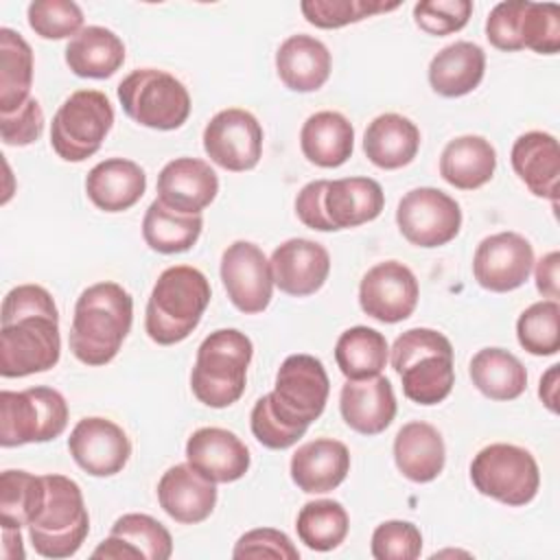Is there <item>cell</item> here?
Listing matches in <instances>:
<instances>
[{
  "instance_id": "cell-1",
  "label": "cell",
  "mask_w": 560,
  "mask_h": 560,
  "mask_svg": "<svg viewBox=\"0 0 560 560\" xmlns=\"http://www.w3.org/2000/svg\"><path fill=\"white\" fill-rule=\"evenodd\" d=\"M61 354L59 311L39 284H18L0 311V374L22 378L57 365Z\"/></svg>"
},
{
  "instance_id": "cell-2",
  "label": "cell",
  "mask_w": 560,
  "mask_h": 560,
  "mask_svg": "<svg viewBox=\"0 0 560 560\" xmlns=\"http://www.w3.org/2000/svg\"><path fill=\"white\" fill-rule=\"evenodd\" d=\"M133 322V300L118 282H96L81 291L74 304L70 350L85 365L109 363Z\"/></svg>"
},
{
  "instance_id": "cell-3",
  "label": "cell",
  "mask_w": 560,
  "mask_h": 560,
  "mask_svg": "<svg viewBox=\"0 0 560 560\" xmlns=\"http://www.w3.org/2000/svg\"><path fill=\"white\" fill-rule=\"evenodd\" d=\"M210 295V282L199 269L190 265L164 269L151 289L144 311L149 339L160 346L184 341L199 326Z\"/></svg>"
},
{
  "instance_id": "cell-4",
  "label": "cell",
  "mask_w": 560,
  "mask_h": 560,
  "mask_svg": "<svg viewBox=\"0 0 560 560\" xmlns=\"http://www.w3.org/2000/svg\"><path fill=\"white\" fill-rule=\"evenodd\" d=\"M392 368L400 376L402 392L418 405L442 402L455 385L453 346L433 328H409L392 346Z\"/></svg>"
},
{
  "instance_id": "cell-5",
  "label": "cell",
  "mask_w": 560,
  "mask_h": 560,
  "mask_svg": "<svg viewBox=\"0 0 560 560\" xmlns=\"http://www.w3.org/2000/svg\"><path fill=\"white\" fill-rule=\"evenodd\" d=\"M252 354L254 346L245 332L236 328L210 332L199 343L190 372V389L197 400L212 409L234 405L245 392Z\"/></svg>"
},
{
  "instance_id": "cell-6",
  "label": "cell",
  "mask_w": 560,
  "mask_h": 560,
  "mask_svg": "<svg viewBox=\"0 0 560 560\" xmlns=\"http://www.w3.org/2000/svg\"><path fill=\"white\" fill-rule=\"evenodd\" d=\"M46 497L28 525L33 549L44 558H70L83 545L90 532V516L85 510L79 483L66 475H44Z\"/></svg>"
},
{
  "instance_id": "cell-7",
  "label": "cell",
  "mask_w": 560,
  "mask_h": 560,
  "mask_svg": "<svg viewBox=\"0 0 560 560\" xmlns=\"http://www.w3.org/2000/svg\"><path fill=\"white\" fill-rule=\"evenodd\" d=\"M122 112L138 125L160 131L179 129L190 116V94L171 72L140 68L118 83Z\"/></svg>"
},
{
  "instance_id": "cell-8",
  "label": "cell",
  "mask_w": 560,
  "mask_h": 560,
  "mask_svg": "<svg viewBox=\"0 0 560 560\" xmlns=\"http://www.w3.org/2000/svg\"><path fill=\"white\" fill-rule=\"evenodd\" d=\"M66 424L68 402L57 389L35 385L22 392H0V444L4 448L55 440Z\"/></svg>"
},
{
  "instance_id": "cell-9",
  "label": "cell",
  "mask_w": 560,
  "mask_h": 560,
  "mask_svg": "<svg viewBox=\"0 0 560 560\" xmlns=\"http://www.w3.org/2000/svg\"><path fill=\"white\" fill-rule=\"evenodd\" d=\"M112 125L109 98L98 90H77L52 116L50 147L66 162H83L101 149Z\"/></svg>"
},
{
  "instance_id": "cell-10",
  "label": "cell",
  "mask_w": 560,
  "mask_h": 560,
  "mask_svg": "<svg viewBox=\"0 0 560 560\" xmlns=\"http://www.w3.org/2000/svg\"><path fill=\"white\" fill-rule=\"evenodd\" d=\"M470 479L483 497L518 508L536 497L540 470L527 448L497 442L475 455L470 464Z\"/></svg>"
},
{
  "instance_id": "cell-11",
  "label": "cell",
  "mask_w": 560,
  "mask_h": 560,
  "mask_svg": "<svg viewBox=\"0 0 560 560\" xmlns=\"http://www.w3.org/2000/svg\"><path fill=\"white\" fill-rule=\"evenodd\" d=\"M330 381L324 363L313 354H291L276 374L273 392H269L271 409L291 427L308 429L328 400Z\"/></svg>"
},
{
  "instance_id": "cell-12",
  "label": "cell",
  "mask_w": 560,
  "mask_h": 560,
  "mask_svg": "<svg viewBox=\"0 0 560 560\" xmlns=\"http://www.w3.org/2000/svg\"><path fill=\"white\" fill-rule=\"evenodd\" d=\"M400 234L416 247H442L462 228L459 203L440 188L420 186L409 190L396 208Z\"/></svg>"
},
{
  "instance_id": "cell-13",
  "label": "cell",
  "mask_w": 560,
  "mask_h": 560,
  "mask_svg": "<svg viewBox=\"0 0 560 560\" xmlns=\"http://www.w3.org/2000/svg\"><path fill=\"white\" fill-rule=\"evenodd\" d=\"M203 151L225 171H249L262 155V127L247 109H221L203 129Z\"/></svg>"
},
{
  "instance_id": "cell-14",
  "label": "cell",
  "mask_w": 560,
  "mask_h": 560,
  "mask_svg": "<svg viewBox=\"0 0 560 560\" xmlns=\"http://www.w3.org/2000/svg\"><path fill=\"white\" fill-rule=\"evenodd\" d=\"M221 280L230 302L241 313H262L271 302V265L256 243L234 241L225 247L221 256Z\"/></svg>"
},
{
  "instance_id": "cell-15",
  "label": "cell",
  "mask_w": 560,
  "mask_h": 560,
  "mask_svg": "<svg viewBox=\"0 0 560 560\" xmlns=\"http://www.w3.org/2000/svg\"><path fill=\"white\" fill-rule=\"evenodd\" d=\"M418 295L420 287L413 271L398 260L374 265L359 284L361 311L383 324L407 319L416 311Z\"/></svg>"
},
{
  "instance_id": "cell-16",
  "label": "cell",
  "mask_w": 560,
  "mask_h": 560,
  "mask_svg": "<svg viewBox=\"0 0 560 560\" xmlns=\"http://www.w3.org/2000/svg\"><path fill=\"white\" fill-rule=\"evenodd\" d=\"M534 269V249L516 232H497L486 236L472 258L475 280L494 293H508L527 282Z\"/></svg>"
},
{
  "instance_id": "cell-17",
  "label": "cell",
  "mask_w": 560,
  "mask_h": 560,
  "mask_svg": "<svg viewBox=\"0 0 560 560\" xmlns=\"http://www.w3.org/2000/svg\"><path fill=\"white\" fill-rule=\"evenodd\" d=\"M68 451L88 475L112 477L129 462L131 442L116 422L92 416L74 424L68 438Z\"/></svg>"
},
{
  "instance_id": "cell-18",
  "label": "cell",
  "mask_w": 560,
  "mask_h": 560,
  "mask_svg": "<svg viewBox=\"0 0 560 560\" xmlns=\"http://www.w3.org/2000/svg\"><path fill=\"white\" fill-rule=\"evenodd\" d=\"M273 284L293 298L319 291L330 273V256L322 243L308 238H289L280 243L271 258Z\"/></svg>"
},
{
  "instance_id": "cell-19",
  "label": "cell",
  "mask_w": 560,
  "mask_h": 560,
  "mask_svg": "<svg viewBox=\"0 0 560 560\" xmlns=\"http://www.w3.org/2000/svg\"><path fill=\"white\" fill-rule=\"evenodd\" d=\"M186 462L214 483H230L249 470V451L241 438L221 427H201L186 442Z\"/></svg>"
},
{
  "instance_id": "cell-20",
  "label": "cell",
  "mask_w": 560,
  "mask_h": 560,
  "mask_svg": "<svg viewBox=\"0 0 560 560\" xmlns=\"http://www.w3.org/2000/svg\"><path fill=\"white\" fill-rule=\"evenodd\" d=\"M219 192L214 168L199 158H175L158 175V199L186 214H201Z\"/></svg>"
},
{
  "instance_id": "cell-21",
  "label": "cell",
  "mask_w": 560,
  "mask_h": 560,
  "mask_svg": "<svg viewBox=\"0 0 560 560\" xmlns=\"http://www.w3.org/2000/svg\"><path fill=\"white\" fill-rule=\"evenodd\" d=\"M160 508L177 523L206 521L217 505V483L199 475L188 462L171 466L158 481Z\"/></svg>"
},
{
  "instance_id": "cell-22",
  "label": "cell",
  "mask_w": 560,
  "mask_h": 560,
  "mask_svg": "<svg viewBox=\"0 0 560 560\" xmlns=\"http://www.w3.org/2000/svg\"><path fill=\"white\" fill-rule=\"evenodd\" d=\"M343 422L361 435L383 433L396 416L394 387L385 376L348 381L339 394Z\"/></svg>"
},
{
  "instance_id": "cell-23",
  "label": "cell",
  "mask_w": 560,
  "mask_h": 560,
  "mask_svg": "<svg viewBox=\"0 0 560 560\" xmlns=\"http://www.w3.org/2000/svg\"><path fill=\"white\" fill-rule=\"evenodd\" d=\"M510 162L518 179L536 197L558 203L560 149L558 140L547 131H527L512 144Z\"/></svg>"
},
{
  "instance_id": "cell-24",
  "label": "cell",
  "mask_w": 560,
  "mask_h": 560,
  "mask_svg": "<svg viewBox=\"0 0 560 560\" xmlns=\"http://www.w3.org/2000/svg\"><path fill=\"white\" fill-rule=\"evenodd\" d=\"M291 479L308 494L335 490L350 472V451L332 438H317L302 444L291 457Z\"/></svg>"
},
{
  "instance_id": "cell-25",
  "label": "cell",
  "mask_w": 560,
  "mask_h": 560,
  "mask_svg": "<svg viewBox=\"0 0 560 560\" xmlns=\"http://www.w3.org/2000/svg\"><path fill=\"white\" fill-rule=\"evenodd\" d=\"M147 190V175L140 164L125 158H107L90 168L85 177L88 199L105 212H125Z\"/></svg>"
},
{
  "instance_id": "cell-26",
  "label": "cell",
  "mask_w": 560,
  "mask_h": 560,
  "mask_svg": "<svg viewBox=\"0 0 560 560\" xmlns=\"http://www.w3.org/2000/svg\"><path fill=\"white\" fill-rule=\"evenodd\" d=\"M385 206L383 188L372 177L328 179L324 190V214L332 230L357 228L374 221Z\"/></svg>"
},
{
  "instance_id": "cell-27",
  "label": "cell",
  "mask_w": 560,
  "mask_h": 560,
  "mask_svg": "<svg viewBox=\"0 0 560 560\" xmlns=\"http://www.w3.org/2000/svg\"><path fill=\"white\" fill-rule=\"evenodd\" d=\"M394 462L409 481H433L444 470L446 462V448L440 431L422 420L402 424L394 438Z\"/></svg>"
},
{
  "instance_id": "cell-28",
  "label": "cell",
  "mask_w": 560,
  "mask_h": 560,
  "mask_svg": "<svg viewBox=\"0 0 560 560\" xmlns=\"http://www.w3.org/2000/svg\"><path fill=\"white\" fill-rule=\"evenodd\" d=\"M420 149V129L407 116L381 114L363 133V151L368 160L385 171H396L413 162Z\"/></svg>"
},
{
  "instance_id": "cell-29",
  "label": "cell",
  "mask_w": 560,
  "mask_h": 560,
  "mask_svg": "<svg viewBox=\"0 0 560 560\" xmlns=\"http://www.w3.org/2000/svg\"><path fill=\"white\" fill-rule=\"evenodd\" d=\"M328 48L304 33L287 37L276 52V70L280 81L293 92H315L330 77Z\"/></svg>"
},
{
  "instance_id": "cell-30",
  "label": "cell",
  "mask_w": 560,
  "mask_h": 560,
  "mask_svg": "<svg viewBox=\"0 0 560 560\" xmlns=\"http://www.w3.org/2000/svg\"><path fill=\"white\" fill-rule=\"evenodd\" d=\"M486 52L475 42L444 46L429 63V83L435 94L457 98L470 94L483 79Z\"/></svg>"
},
{
  "instance_id": "cell-31",
  "label": "cell",
  "mask_w": 560,
  "mask_h": 560,
  "mask_svg": "<svg viewBox=\"0 0 560 560\" xmlns=\"http://www.w3.org/2000/svg\"><path fill=\"white\" fill-rule=\"evenodd\" d=\"M300 149L311 164L337 168L352 155L354 129L339 112H315L302 125Z\"/></svg>"
},
{
  "instance_id": "cell-32",
  "label": "cell",
  "mask_w": 560,
  "mask_h": 560,
  "mask_svg": "<svg viewBox=\"0 0 560 560\" xmlns=\"http://www.w3.org/2000/svg\"><path fill=\"white\" fill-rule=\"evenodd\" d=\"M497 168V151L481 136H459L440 155V175L459 190H475L488 184Z\"/></svg>"
},
{
  "instance_id": "cell-33",
  "label": "cell",
  "mask_w": 560,
  "mask_h": 560,
  "mask_svg": "<svg viewBox=\"0 0 560 560\" xmlns=\"http://www.w3.org/2000/svg\"><path fill=\"white\" fill-rule=\"evenodd\" d=\"M125 61L122 39L105 26L81 28L66 46L68 68L83 79H107Z\"/></svg>"
},
{
  "instance_id": "cell-34",
  "label": "cell",
  "mask_w": 560,
  "mask_h": 560,
  "mask_svg": "<svg viewBox=\"0 0 560 560\" xmlns=\"http://www.w3.org/2000/svg\"><path fill=\"white\" fill-rule=\"evenodd\" d=\"M472 385L490 400H514L527 387L525 365L503 348H483L470 361Z\"/></svg>"
},
{
  "instance_id": "cell-35",
  "label": "cell",
  "mask_w": 560,
  "mask_h": 560,
  "mask_svg": "<svg viewBox=\"0 0 560 560\" xmlns=\"http://www.w3.org/2000/svg\"><path fill=\"white\" fill-rule=\"evenodd\" d=\"M203 228L201 214H186L153 199L142 219V238L158 254L188 252Z\"/></svg>"
},
{
  "instance_id": "cell-36",
  "label": "cell",
  "mask_w": 560,
  "mask_h": 560,
  "mask_svg": "<svg viewBox=\"0 0 560 560\" xmlns=\"http://www.w3.org/2000/svg\"><path fill=\"white\" fill-rule=\"evenodd\" d=\"M389 359V346L383 332L368 326L343 330L335 346V361L348 381L378 376Z\"/></svg>"
},
{
  "instance_id": "cell-37",
  "label": "cell",
  "mask_w": 560,
  "mask_h": 560,
  "mask_svg": "<svg viewBox=\"0 0 560 560\" xmlns=\"http://www.w3.org/2000/svg\"><path fill=\"white\" fill-rule=\"evenodd\" d=\"M33 50L28 42L11 31L0 28V114H11L31 96Z\"/></svg>"
},
{
  "instance_id": "cell-38",
  "label": "cell",
  "mask_w": 560,
  "mask_h": 560,
  "mask_svg": "<svg viewBox=\"0 0 560 560\" xmlns=\"http://www.w3.org/2000/svg\"><path fill=\"white\" fill-rule=\"evenodd\" d=\"M350 518L346 508L332 499H315L302 505L295 529L298 538L313 551H332L348 536Z\"/></svg>"
},
{
  "instance_id": "cell-39",
  "label": "cell",
  "mask_w": 560,
  "mask_h": 560,
  "mask_svg": "<svg viewBox=\"0 0 560 560\" xmlns=\"http://www.w3.org/2000/svg\"><path fill=\"white\" fill-rule=\"evenodd\" d=\"M46 497L44 475L26 470H4L0 475V525L28 527Z\"/></svg>"
},
{
  "instance_id": "cell-40",
  "label": "cell",
  "mask_w": 560,
  "mask_h": 560,
  "mask_svg": "<svg viewBox=\"0 0 560 560\" xmlns=\"http://www.w3.org/2000/svg\"><path fill=\"white\" fill-rule=\"evenodd\" d=\"M516 337L523 350L536 357H551L560 350V304L540 300L527 306L516 322Z\"/></svg>"
},
{
  "instance_id": "cell-41",
  "label": "cell",
  "mask_w": 560,
  "mask_h": 560,
  "mask_svg": "<svg viewBox=\"0 0 560 560\" xmlns=\"http://www.w3.org/2000/svg\"><path fill=\"white\" fill-rule=\"evenodd\" d=\"M398 7L400 2L378 0H304L300 11L306 22L317 28H341L346 24L361 22L376 13H387Z\"/></svg>"
},
{
  "instance_id": "cell-42",
  "label": "cell",
  "mask_w": 560,
  "mask_h": 560,
  "mask_svg": "<svg viewBox=\"0 0 560 560\" xmlns=\"http://www.w3.org/2000/svg\"><path fill=\"white\" fill-rule=\"evenodd\" d=\"M109 534L129 542L147 560H168L173 553V538L168 529L149 514H122L116 518Z\"/></svg>"
},
{
  "instance_id": "cell-43",
  "label": "cell",
  "mask_w": 560,
  "mask_h": 560,
  "mask_svg": "<svg viewBox=\"0 0 560 560\" xmlns=\"http://www.w3.org/2000/svg\"><path fill=\"white\" fill-rule=\"evenodd\" d=\"M26 15L28 26L44 39H72L83 28V11L72 0H35Z\"/></svg>"
},
{
  "instance_id": "cell-44",
  "label": "cell",
  "mask_w": 560,
  "mask_h": 560,
  "mask_svg": "<svg viewBox=\"0 0 560 560\" xmlns=\"http://www.w3.org/2000/svg\"><path fill=\"white\" fill-rule=\"evenodd\" d=\"M521 44L538 55H556L560 50V7L527 2L521 20Z\"/></svg>"
},
{
  "instance_id": "cell-45",
  "label": "cell",
  "mask_w": 560,
  "mask_h": 560,
  "mask_svg": "<svg viewBox=\"0 0 560 560\" xmlns=\"http://www.w3.org/2000/svg\"><path fill=\"white\" fill-rule=\"evenodd\" d=\"M376 560H416L422 551V534L409 521H385L372 534Z\"/></svg>"
},
{
  "instance_id": "cell-46",
  "label": "cell",
  "mask_w": 560,
  "mask_h": 560,
  "mask_svg": "<svg viewBox=\"0 0 560 560\" xmlns=\"http://www.w3.org/2000/svg\"><path fill=\"white\" fill-rule=\"evenodd\" d=\"M472 13L470 0H422L413 7L416 24L429 35H451L462 31Z\"/></svg>"
},
{
  "instance_id": "cell-47",
  "label": "cell",
  "mask_w": 560,
  "mask_h": 560,
  "mask_svg": "<svg viewBox=\"0 0 560 560\" xmlns=\"http://www.w3.org/2000/svg\"><path fill=\"white\" fill-rule=\"evenodd\" d=\"M249 427H252L254 438L271 451H284V448L298 444V440L306 433V429H298V427L287 424L271 409V402H269L267 394L256 400V405L249 413Z\"/></svg>"
},
{
  "instance_id": "cell-48",
  "label": "cell",
  "mask_w": 560,
  "mask_h": 560,
  "mask_svg": "<svg viewBox=\"0 0 560 560\" xmlns=\"http://www.w3.org/2000/svg\"><path fill=\"white\" fill-rule=\"evenodd\" d=\"M527 0H505L494 4L486 20V37L488 42L505 52L523 50L521 44V20L525 13Z\"/></svg>"
},
{
  "instance_id": "cell-49",
  "label": "cell",
  "mask_w": 560,
  "mask_h": 560,
  "mask_svg": "<svg viewBox=\"0 0 560 560\" xmlns=\"http://www.w3.org/2000/svg\"><path fill=\"white\" fill-rule=\"evenodd\" d=\"M232 556L236 560L241 558H278V560H298L300 551L291 542V538L273 527H258L252 532H245L236 545Z\"/></svg>"
},
{
  "instance_id": "cell-50",
  "label": "cell",
  "mask_w": 560,
  "mask_h": 560,
  "mask_svg": "<svg viewBox=\"0 0 560 560\" xmlns=\"http://www.w3.org/2000/svg\"><path fill=\"white\" fill-rule=\"evenodd\" d=\"M44 131V112L37 98H28L11 114H0V136L9 147H26Z\"/></svg>"
},
{
  "instance_id": "cell-51",
  "label": "cell",
  "mask_w": 560,
  "mask_h": 560,
  "mask_svg": "<svg viewBox=\"0 0 560 560\" xmlns=\"http://www.w3.org/2000/svg\"><path fill=\"white\" fill-rule=\"evenodd\" d=\"M328 179L308 182L295 197V214L298 219L317 232H335L324 214V190Z\"/></svg>"
},
{
  "instance_id": "cell-52",
  "label": "cell",
  "mask_w": 560,
  "mask_h": 560,
  "mask_svg": "<svg viewBox=\"0 0 560 560\" xmlns=\"http://www.w3.org/2000/svg\"><path fill=\"white\" fill-rule=\"evenodd\" d=\"M558 265H560V254L549 252L545 254L538 265H536V289L549 298L558 300L560 295V280H558Z\"/></svg>"
},
{
  "instance_id": "cell-53",
  "label": "cell",
  "mask_w": 560,
  "mask_h": 560,
  "mask_svg": "<svg viewBox=\"0 0 560 560\" xmlns=\"http://www.w3.org/2000/svg\"><path fill=\"white\" fill-rule=\"evenodd\" d=\"M558 372H560V365H551L542 378H540V387H538V396L540 400L545 402V407L549 411H558Z\"/></svg>"
},
{
  "instance_id": "cell-54",
  "label": "cell",
  "mask_w": 560,
  "mask_h": 560,
  "mask_svg": "<svg viewBox=\"0 0 560 560\" xmlns=\"http://www.w3.org/2000/svg\"><path fill=\"white\" fill-rule=\"evenodd\" d=\"M2 556L7 560H13V558H24V547H22V534H20V527H9V525H2Z\"/></svg>"
}]
</instances>
